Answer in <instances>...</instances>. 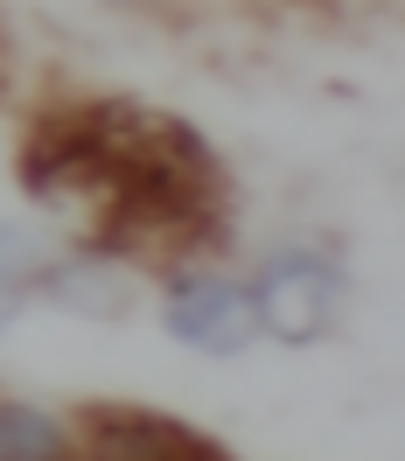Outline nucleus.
<instances>
[{"label":"nucleus","instance_id":"f257e3e1","mask_svg":"<svg viewBox=\"0 0 405 461\" xmlns=\"http://www.w3.org/2000/svg\"><path fill=\"white\" fill-rule=\"evenodd\" d=\"M252 301H259V329H273L280 343H321L336 321V266L293 245L280 259H266V273L252 280Z\"/></svg>","mask_w":405,"mask_h":461},{"label":"nucleus","instance_id":"f03ea898","mask_svg":"<svg viewBox=\"0 0 405 461\" xmlns=\"http://www.w3.org/2000/svg\"><path fill=\"white\" fill-rule=\"evenodd\" d=\"M77 461H224L202 433L161 412H133V405H91L77 420Z\"/></svg>","mask_w":405,"mask_h":461},{"label":"nucleus","instance_id":"7ed1b4c3","mask_svg":"<svg viewBox=\"0 0 405 461\" xmlns=\"http://www.w3.org/2000/svg\"><path fill=\"white\" fill-rule=\"evenodd\" d=\"M168 329L182 343L210 349V357H231V349L252 343L259 301H252V287H231V280H189V287L168 294Z\"/></svg>","mask_w":405,"mask_h":461},{"label":"nucleus","instance_id":"20e7f679","mask_svg":"<svg viewBox=\"0 0 405 461\" xmlns=\"http://www.w3.org/2000/svg\"><path fill=\"white\" fill-rule=\"evenodd\" d=\"M42 294L70 308V315H91V321H119L133 315V273L112 259V252H85V259H63L42 273Z\"/></svg>","mask_w":405,"mask_h":461},{"label":"nucleus","instance_id":"39448f33","mask_svg":"<svg viewBox=\"0 0 405 461\" xmlns=\"http://www.w3.org/2000/svg\"><path fill=\"white\" fill-rule=\"evenodd\" d=\"M0 461H77V447L50 412L0 399Z\"/></svg>","mask_w":405,"mask_h":461},{"label":"nucleus","instance_id":"423d86ee","mask_svg":"<svg viewBox=\"0 0 405 461\" xmlns=\"http://www.w3.org/2000/svg\"><path fill=\"white\" fill-rule=\"evenodd\" d=\"M35 273H50V266H42V245H35L29 230H7V224H0V280L22 287V280H35Z\"/></svg>","mask_w":405,"mask_h":461},{"label":"nucleus","instance_id":"0eeeda50","mask_svg":"<svg viewBox=\"0 0 405 461\" xmlns=\"http://www.w3.org/2000/svg\"><path fill=\"white\" fill-rule=\"evenodd\" d=\"M14 308H22V287H14V280H0V329L14 321Z\"/></svg>","mask_w":405,"mask_h":461}]
</instances>
